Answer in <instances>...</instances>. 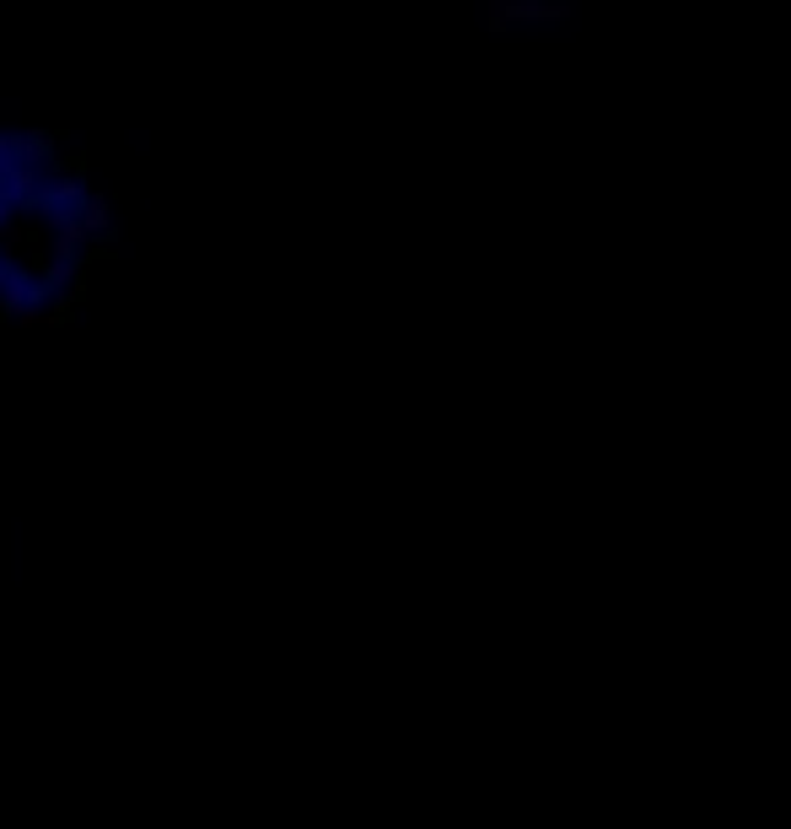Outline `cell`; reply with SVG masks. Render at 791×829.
<instances>
[{
    "label": "cell",
    "mask_w": 791,
    "mask_h": 829,
    "mask_svg": "<svg viewBox=\"0 0 791 829\" xmlns=\"http://www.w3.org/2000/svg\"><path fill=\"white\" fill-rule=\"evenodd\" d=\"M11 140H17V162L49 172L60 162V140H71V135L65 129H28V135H11Z\"/></svg>",
    "instance_id": "1"
},
{
    "label": "cell",
    "mask_w": 791,
    "mask_h": 829,
    "mask_svg": "<svg viewBox=\"0 0 791 829\" xmlns=\"http://www.w3.org/2000/svg\"><path fill=\"white\" fill-rule=\"evenodd\" d=\"M82 232H86V243H114V206H108V195L103 189H92L86 195V206H82Z\"/></svg>",
    "instance_id": "2"
},
{
    "label": "cell",
    "mask_w": 791,
    "mask_h": 829,
    "mask_svg": "<svg viewBox=\"0 0 791 829\" xmlns=\"http://www.w3.org/2000/svg\"><path fill=\"white\" fill-rule=\"evenodd\" d=\"M43 318H49V307H39V302H28V307H22V313L11 318V324H17V329H39Z\"/></svg>",
    "instance_id": "3"
}]
</instances>
